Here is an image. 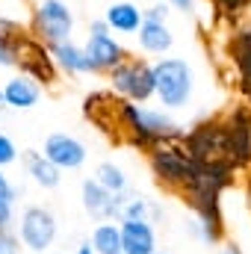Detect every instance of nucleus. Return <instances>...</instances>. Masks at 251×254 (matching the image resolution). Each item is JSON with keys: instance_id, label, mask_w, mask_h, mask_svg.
Here are the masks:
<instances>
[{"instance_id": "9", "label": "nucleus", "mask_w": 251, "mask_h": 254, "mask_svg": "<svg viewBox=\"0 0 251 254\" xmlns=\"http://www.w3.org/2000/svg\"><path fill=\"white\" fill-rule=\"evenodd\" d=\"M86 54L89 60L95 63L98 71H113L116 65H122L127 60L122 42L113 36L110 24L101 18V21H92L89 24V39H86Z\"/></svg>"}, {"instance_id": "15", "label": "nucleus", "mask_w": 251, "mask_h": 254, "mask_svg": "<svg viewBox=\"0 0 251 254\" xmlns=\"http://www.w3.org/2000/svg\"><path fill=\"white\" fill-rule=\"evenodd\" d=\"M51 54H54V60H57V68L65 71V74H95L98 68L95 63L89 60V54H86V48H77L74 42H63V45H54L51 48Z\"/></svg>"}, {"instance_id": "4", "label": "nucleus", "mask_w": 251, "mask_h": 254, "mask_svg": "<svg viewBox=\"0 0 251 254\" xmlns=\"http://www.w3.org/2000/svg\"><path fill=\"white\" fill-rule=\"evenodd\" d=\"M12 54H15V65L21 68V74L33 77L36 83H45V86H54L57 83V60L51 54V45H45L39 36H30V33H21V39L12 45Z\"/></svg>"}, {"instance_id": "10", "label": "nucleus", "mask_w": 251, "mask_h": 254, "mask_svg": "<svg viewBox=\"0 0 251 254\" xmlns=\"http://www.w3.org/2000/svg\"><path fill=\"white\" fill-rule=\"evenodd\" d=\"M42 154L54 166H60L63 172L80 169L86 163V145L77 136H71V133H51L45 139V145H42Z\"/></svg>"}, {"instance_id": "3", "label": "nucleus", "mask_w": 251, "mask_h": 254, "mask_svg": "<svg viewBox=\"0 0 251 254\" xmlns=\"http://www.w3.org/2000/svg\"><path fill=\"white\" fill-rule=\"evenodd\" d=\"M154 77H157V98L163 104V110H184L192 98L195 89V77L187 60L181 57H166L154 65Z\"/></svg>"}, {"instance_id": "14", "label": "nucleus", "mask_w": 251, "mask_h": 254, "mask_svg": "<svg viewBox=\"0 0 251 254\" xmlns=\"http://www.w3.org/2000/svg\"><path fill=\"white\" fill-rule=\"evenodd\" d=\"M80 192H83V207H86L89 216H95V219H101V222L116 219V195L110 190H104L95 178L83 181Z\"/></svg>"}, {"instance_id": "2", "label": "nucleus", "mask_w": 251, "mask_h": 254, "mask_svg": "<svg viewBox=\"0 0 251 254\" xmlns=\"http://www.w3.org/2000/svg\"><path fill=\"white\" fill-rule=\"evenodd\" d=\"M184 148L189 157L201 166H225V169H237L234 157H231V139H228V122H204L195 130H189L184 136Z\"/></svg>"}, {"instance_id": "28", "label": "nucleus", "mask_w": 251, "mask_h": 254, "mask_svg": "<svg viewBox=\"0 0 251 254\" xmlns=\"http://www.w3.org/2000/svg\"><path fill=\"white\" fill-rule=\"evenodd\" d=\"M219 254H246V252H243L240 246H234V243H228V246H225V249H222Z\"/></svg>"}, {"instance_id": "24", "label": "nucleus", "mask_w": 251, "mask_h": 254, "mask_svg": "<svg viewBox=\"0 0 251 254\" xmlns=\"http://www.w3.org/2000/svg\"><path fill=\"white\" fill-rule=\"evenodd\" d=\"M0 254H18V246H15V240H12L6 231H0Z\"/></svg>"}, {"instance_id": "23", "label": "nucleus", "mask_w": 251, "mask_h": 254, "mask_svg": "<svg viewBox=\"0 0 251 254\" xmlns=\"http://www.w3.org/2000/svg\"><path fill=\"white\" fill-rule=\"evenodd\" d=\"M9 222H12V201L0 198V231H6Z\"/></svg>"}, {"instance_id": "20", "label": "nucleus", "mask_w": 251, "mask_h": 254, "mask_svg": "<svg viewBox=\"0 0 251 254\" xmlns=\"http://www.w3.org/2000/svg\"><path fill=\"white\" fill-rule=\"evenodd\" d=\"M95 181L104 187V190H110L113 195H119V192L127 190V175L122 166H116V163H101L98 169H95Z\"/></svg>"}, {"instance_id": "22", "label": "nucleus", "mask_w": 251, "mask_h": 254, "mask_svg": "<svg viewBox=\"0 0 251 254\" xmlns=\"http://www.w3.org/2000/svg\"><path fill=\"white\" fill-rule=\"evenodd\" d=\"M169 12H172V6H169V3H157V6H151V9L145 12V21H166V18H169Z\"/></svg>"}, {"instance_id": "16", "label": "nucleus", "mask_w": 251, "mask_h": 254, "mask_svg": "<svg viewBox=\"0 0 251 254\" xmlns=\"http://www.w3.org/2000/svg\"><path fill=\"white\" fill-rule=\"evenodd\" d=\"M151 216L157 219V216H163V210L154 201H148L145 195H136L127 190L116 195V219L119 222H125V219H148L151 222Z\"/></svg>"}, {"instance_id": "1", "label": "nucleus", "mask_w": 251, "mask_h": 254, "mask_svg": "<svg viewBox=\"0 0 251 254\" xmlns=\"http://www.w3.org/2000/svg\"><path fill=\"white\" fill-rule=\"evenodd\" d=\"M151 157V172L157 178V184H163L166 190L175 192H187L195 178L201 175V163H195L189 157V151L184 148V136L175 142H163L154 151H148Z\"/></svg>"}, {"instance_id": "17", "label": "nucleus", "mask_w": 251, "mask_h": 254, "mask_svg": "<svg viewBox=\"0 0 251 254\" xmlns=\"http://www.w3.org/2000/svg\"><path fill=\"white\" fill-rule=\"evenodd\" d=\"M136 39H139V48L145 54H166L175 45V36H172L166 21H145L142 30L136 33Z\"/></svg>"}, {"instance_id": "19", "label": "nucleus", "mask_w": 251, "mask_h": 254, "mask_svg": "<svg viewBox=\"0 0 251 254\" xmlns=\"http://www.w3.org/2000/svg\"><path fill=\"white\" fill-rule=\"evenodd\" d=\"M89 243H92V249L98 254H125V246H122V225H116V222H101V225H95Z\"/></svg>"}, {"instance_id": "29", "label": "nucleus", "mask_w": 251, "mask_h": 254, "mask_svg": "<svg viewBox=\"0 0 251 254\" xmlns=\"http://www.w3.org/2000/svg\"><path fill=\"white\" fill-rule=\"evenodd\" d=\"M77 254H98L95 249H92V243H83L80 249H77Z\"/></svg>"}, {"instance_id": "26", "label": "nucleus", "mask_w": 251, "mask_h": 254, "mask_svg": "<svg viewBox=\"0 0 251 254\" xmlns=\"http://www.w3.org/2000/svg\"><path fill=\"white\" fill-rule=\"evenodd\" d=\"M0 65H15V54L3 39H0Z\"/></svg>"}, {"instance_id": "13", "label": "nucleus", "mask_w": 251, "mask_h": 254, "mask_svg": "<svg viewBox=\"0 0 251 254\" xmlns=\"http://www.w3.org/2000/svg\"><path fill=\"white\" fill-rule=\"evenodd\" d=\"M104 21L110 24V30H116L122 36H136L142 30V24H145V12L136 3H130V0H119V3L107 6Z\"/></svg>"}, {"instance_id": "27", "label": "nucleus", "mask_w": 251, "mask_h": 254, "mask_svg": "<svg viewBox=\"0 0 251 254\" xmlns=\"http://www.w3.org/2000/svg\"><path fill=\"white\" fill-rule=\"evenodd\" d=\"M172 9H181V12H195V0H166Z\"/></svg>"}, {"instance_id": "8", "label": "nucleus", "mask_w": 251, "mask_h": 254, "mask_svg": "<svg viewBox=\"0 0 251 254\" xmlns=\"http://www.w3.org/2000/svg\"><path fill=\"white\" fill-rule=\"evenodd\" d=\"M122 107H125V98L122 95L92 92L83 101V116L98 127V130H104L113 142H122Z\"/></svg>"}, {"instance_id": "30", "label": "nucleus", "mask_w": 251, "mask_h": 254, "mask_svg": "<svg viewBox=\"0 0 251 254\" xmlns=\"http://www.w3.org/2000/svg\"><path fill=\"white\" fill-rule=\"evenodd\" d=\"M3 107H6V104H3V92H0V110H3Z\"/></svg>"}, {"instance_id": "21", "label": "nucleus", "mask_w": 251, "mask_h": 254, "mask_svg": "<svg viewBox=\"0 0 251 254\" xmlns=\"http://www.w3.org/2000/svg\"><path fill=\"white\" fill-rule=\"evenodd\" d=\"M18 160V148H15V142L6 136V133H0V169L3 166H12Z\"/></svg>"}, {"instance_id": "5", "label": "nucleus", "mask_w": 251, "mask_h": 254, "mask_svg": "<svg viewBox=\"0 0 251 254\" xmlns=\"http://www.w3.org/2000/svg\"><path fill=\"white\" fill-rule=\"evenodd\" d=\"M110 80H113L116 95H122L133 104H145L157 95L154 65H148L145 60H125L110 71Z\"/></svg>"}, {"instance_id": "7", "label": "nucleus", "mask_w": 251, "mask_h": 254, "mask_svg": "<svg viewBox=\"0 0 251 254\" xmlns=\"http://www.w3.org/2000/svg\"><path fill=\"white\" fill-rule=\"evenodd\" d=\"M18 240H21V246L27 252L45 254L57 240V219H54V213L45 210V207H27L21 213Z\"/></svg>"}, {"instance_id": "11", "label": "nucleus", "mask_w": 251, "mask_h": 254, "mask_svg": "<svg viewBox=\"0 0 251 254\" xmlns=\"http://www.w3.org/2000/svg\"><path fill=\"white\" fill-rule=\"evenodd\" d=\"M122 246L125 254H157V231L148 219L122 222Z\"/></svg>"}, {"instance_id": "25", "label": "nucleus", "mask_w": 251, "mask_h": 254, "mask_svg": "<svg viewBox=\"0 0 251 254\" xmlns=\"http://www.w3.org/2000/svg\"><path fill=\"white\" fill-rule=\"evenodd\" d=\"M0 198H6V201H15V187L6 181V175L0 172Z\"/></svg>"}, {"instance_id": "12", "label": "nucleus", "mask_w": 251, "mask_h": 254, "mask_svg": "<svg viewBox=\"0 0 251 254\" xmlns=\"http://www.w3.org/2000/svg\"><path fill=\"white\" fill-rule=\"evenodd\" d=\"M0 92H3V104L12 107V110H33L39 104V98H42V86L27 74L9 77Z\"/></svg>"}, {"instance_id": "31", "label": "nucleus", "mask_w": 251, "mask_h": 254, "mask_svg": "<svg viewBox=\"0 0 251 254\" xmlns=\"http://www.w3.org/2000/svg\"><path fill=\"white\" fill-rule=\"evenodd\" d=\"M157 254H169V252H157Z\"/></svg>"}, {"instance_id": "6", "label": "nucleus", "mask_w": 251, "mask_h": 254, "mask_svg": "<svg viewBox=\"0 0 251 254\" xmlns=\"http://www.w3.org/2000/svg\"><path fill=\"white\" fill-rule=\"evenodd\" d=\"M33 33L45 45H63L71 42L74 33V15L65 0H39L33 9Z\"/></svg>"}, {"instance_id": "18", "label": "nucleus", "mask_w": 251, "mask_h": 254, "mask_svg": "<svg viewBox=\"0 0 251 254\" xmlns=\"http://www.w3.org/2000/svg\"><path fill=\"white\" fill-rule=\"evenodd\" d=\"M24 163H27V175H30L42 190H54V187H60V181H63V169L54 166L45 154H39V151H27Z\"/></svg>"}]
</instances>
